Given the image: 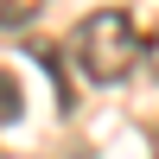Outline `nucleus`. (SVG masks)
I'll use <instances>...</instances> for the list:
<instances>
[{"instance_id": "obj_1", "label": "nucleus", "mask_w": 159, "mask_h": 159, "mask_svg": "<svg viewBox=\"0 0 159 159\" xmlns=\"http://www.w3.org/2000/svg\"><path fill=\"white\" fill-rule=\"evenodd\" d=\"M70 51H76V64H83V76L89 83H127L134 76V64H140V32H134V19H127L121 7H96L83 25L70 32Z\"/></svg>"}, {"instance_id": "obj_2", "label": "nucleus", "mask_w": 159, "mask_h": 159, "mask_svg": "<svg viewBox=\"0 0 159 159\" xmlns=\"http://www.w3.org/2000/svg\"><path fill=\"white\" fill-rule=\"evenodd\" d=\"M38 13H45V0H0V25H7V32H19V25H32Z\"/></svg>"}, {"instance_id": "obj_3", "label": "nucleus", "mask_w": 159, "mask_h": 159, "mask_svg": "<svg viewBox=\"0 0 159 159\" xmlns=\"http://www.w3.org/2000/svg\"><path fill=\"white\" fill-rule=\"evenodd\" d=\"M19 115H25V96H19V83L0 70V121H19Z\"/></svg>"}, {"instance_id": "obj_4", "label": "nucleus", "mask_w": 159, "mask_h": 159, "mask_svg": "<svg viewBox=\"0 0 159 159\" xmlns=\"http://www.w3.org/2000/svg\"><path fill=\"white\" fill-rule=\"evenodd\" d=\"M147 64H153V76H159V32L147 38Z\"/></svg>"}, {"instance_id": "obj_5", "label": "nucleus", "mask_w": 159, "mask_h": 159, "mask_svg": "<svg viewBox=\"0 0 159 159\" xmlns=\"http://www.w3.org/2000/svg\"><path fill=\"white\" fill-rule=\"evenodd\" d=\"M153 159H159V134H153Z\"/></svg>"}]
</instances>
